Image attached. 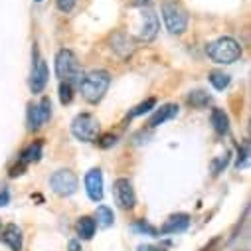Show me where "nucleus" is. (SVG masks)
Returning <instances> with one entry per match:
<instances>
[{"instance_id":"nucleus-23","label":"nucleus","mask_w":251,"mask_h":251,"mask_svg":"<svg viewBox=\"0 0 251 251\" xmlns=\"http://www.w3.org/2000/svg\"><path fill=\"white\" fill-rule=\"evenodd\" d=\"M154 105H156V101H154V99L151 97V99H147L145 103H141V105H137V107H135V109H133V111L129 113V117L133 119V117H139V115H145V113H149V111H151V109H152Z\"/></svg>"},{"instance_id":"nucleus-30","label":"nucleus","mask_w":251,"mask_h":251,"mask_svg":"<svg viewBox=\"0 0 251 251\" xmlns=\"http://www.w3.org/2000/svg\"><path fill=\"white\" fill-rule=\"evenodd\" d=\"M8 200H10L8 190H2V192H0V206H8Z\"/></svg>"},{"instance_id":"nucleus-9","label":"nucleus","mask_w":251,"mask_h":251,"mask_svg":"<svg viewBox=\"0 0 251 251\" xmlns=\"http://www.w3.org/2000/svg\"><path fill=\"white\" fill-rule=\"evenodd\" d=\"M34 70H32V77H30V89L32 93H42L46 83H48V66H46V61L38 57V50H34Z\"/></svg>"},{"instance_id":"nucleus-17","label":"nucleus","mask_w":251,"mask_h":251,"mask_svg":"<svg viewBox=\"0 0 251 251\" xmlns=\"http://www.w3.org/2000/svg\"><path fill=\"white\" fill-rule=\"evenodd\" d=\"M95 229H97L95 220H91L87 216L79 218V222H77V233H79L81 239H91L95 235Z\"/></svg>"},{"instance_id":"nucleus-19","label":"nucleus","mask_w":251,"mask_h":251,"mask_svg":"<svg viewBox=\"0 0 251 251\" xmlns=\"http://www.w3.org/2000/svg\"><path fill=\"white\" fill-rule=\"evenodd\" d=\"M95 218H97V226H101V227H109V226H113V220H115V216H113V210L111 208H107V206H99L97 208V212H95Z\"/></svg>"},{"instance_id":"nucleus-8","label":"nucleus","mask_w":251,"mask_h":251,"mask_svg":"<svg viewBox=\"0 0 251 251\" xmlns=\"http://www.w3.org/2000/svg\"><path fill=\"white\" fill-rule=\"evenodd\" d=\"M113 194H115L117 204H119L123 210H131V208H135V204H137V196H135V190H133L131 180H127V178H119V180H115V184H113Z\"/></svg>"},{"instance_id":"nucleus-14","label":"nucleus","mask_w":251,"mask_h":251,"mask_svg":"<svg viewBox=\"0 0 251 251\" xmlns=\"http://www.w3.org/2000/svg\"><path fill=\"white\" fill-rule=\"evenodd\" d=\"M188 224H190L188 214H174L164 222V226L160 227V233H180L188 227Z\"/></svg>"},{"instance_id":"nucleus-11","label":"nucleus","mask_w":251,"mask_h":251,"mask_svg":"<svg viewBox=\"0 0 251 251\" xmlns=\"http://www.w3.org/2000/svg\"><path fill=\"white\" fill-rule=\"evenodd\" d=\"M143 26H141V34H139V38L143 40V42H151V40H154L156 38V34H158V28H160V24H158V16L151 10V8H143Z\"/></svg>"},{"instance_id":"nucleus-24","label":"nucleus","mask_w":251,"mask_h":251,"mask_svg":"<svg viewBox=\"0 0 251 251\" xmlns=\"http://www.w3.org/2000/svg\"><path fill=\"white\" fill-rule=\"evenodd\" d=\"M227 162H229V152H226L224 156H220L218 160H214V164H212L214 174H220V172H222V168H226V166H227Z\"/></svg>"},{"instance_id":"nucleus-28","label":"nucleus","mask_w":251,"mask_h":251,"mask_svg":"<svg viewBox=\"0 0 251 251\" xmlns=\"http://www.w3.org/2000/svg\"><path fill=\"white\" fill-rule=\"evenodd\" d=\"M115 141H117V137H115V135H105V137L99 141V145H101L103 149H109L111 145H115Z\"/></svg>"},{"instance_id":"nucleus-4","label":"nucleus","mask_w":251,"mask_h":251,"mask_svg":"<svg viewBox=\"0 0 251 251\" xmlns=\"http://www.w3.org/2000/svg\"><path fill=\"white\" fill-rule=\"evenodd\" d=\"M72 133L75 139L83 141V143H91L97 139L99 135V121L97 117H93L91 113H81L74 119L72 123Z\"/></svg>"},{"instance_id":"nucleus-26","label":"nucleus","mask_w":251,"mask_h":251,"mask_svg":"<svg viewBox=\"0 0 251 251\" xmlns=\"http://www.w3.org/2000/svg\"><path fill=\"white\" fill-rule=\"evenodd\" d=\"M247 158H249V147H247V145H243V147H241V151H239L237 168H239V166H245V164H247Z\"/></svg>"},{"instance_id":"nucleus-33","label":"nucleus","mask_w":251,"mask_h":251,"mask_svg":"<svg viewBox=\"0 0 251 251\" xmlns=\"http://www.w3.org/2000/svg\"><path fill=\"white\" fill-rule=\"evenodd\" d=\"M36 2H42V0H36Z\"/></svg>"},{"instance_id":"nucleus-5","label":"nucleus","mask_w":251,"mask_h":251,"mask_svg":"<svg viewBox=\"0 0 251 251\" xmlns=\"http://www.w3.org/2000/svg\"><path fill=\"white\" fill-rule=\"evenodd\" d=\"M162 20L166 24V30L170 34H176V36L184 34L186 28H188V16H186V12L178 4H174V2L162 4Z\"/></svg>"},{"instance_id":"nucleus-32","label":"nucleus","mask_w":251,"mask_h":251,"mask_svg":"<svg viewBox=\"0 0 251 251\" xmlns=\"http://www.w3.org/2000/svg\"><path fill=\"white\" fill-rule=\"evenodd\" d=\"M70 251H81L79 243H77V241H72V243H70Z\"/></svg>"},{"instance_id":"nucleus-27","label":"nucleus","mask_w":251,"mask_h":251,"mask_svg":"<svg viewBox=\"0 0 251 251\" xmlns=\"http://www.w3.org/2000/svg\"><path fill=\"white\" fill-rule=\"evenodd\" d=\"M135 229H137V231H143V233L147 231L149 235H156V227H152L151 224H145V222L137 224V226H135Z\"/></svg>"},{"instance_id":"nucleus-12","label":"nucleus","mask_w":251,"mask_h":251,"mask_svg":"<svg viewBox=\"0 0 251 251\" xmlns=\"http://www.w3.org/2000/svg\"><path fill=\"white\" fill-rule=\"evenodd\" d=\"M0 241L6 243L10 247V251H22V231L18 226L10 224L2 229V235H0Z\"/></svg>"},{"instance_id":"nucleus-7","label":"nucleus","mask_w":251,"mask_h":251,"mask_svg":"<svg viewBox=\"0 0 251 251\" xmlns=\"http://www.w3.org/2000/svg\"><path fill=\"white\" fill-rule=\"evenodd\" d=\"M50 117H51V101L50 97H42L40 103L30 105L28 109V127L32 131H38L50 121Z\"/></svg>"},{"instance_id":"nucleus-31","label":"nucleus","mask_w":251,"mask_h":251,"mask_svg":"<svg viewBox=\"0 0 251 251\" xmlns=\"http://www.w3.org/2000/svg\"><path fill=\"white\" fill-rule=\"evenodd\" d=\"M151 2H152V0H133V4H135V6H143V8L149 6Z\"/></svg>"},{"instance_id":"nucleus-21","label":"nucleus","mask_w":251,"mask_h":251,"mask_svg":"<svg viewBox=\"0 0 251 251\" xmlns=\"http://www.w3.org/2000/svg\"><path fill=\"white\" fill-rule=\"evenodd\" d=\"M188 103H190L192 107L202 109V107H206L210 103V95L204 93V91H192L190 95H188Z\"/></svg>"},{"instance_id":"nucleus-16","label":"nucleus","mask_w":251,"mask_h":251,"mask_svg":"<svg viewBox=\"0 0 251 251\" xmlns=\"http://www.w3.org/2000/svg\"><path fill=\"white\" fill-rule=\"evenodd\" d=\"M212 125L218 135H226L229 131V119L222 109H212Z\"/></svg>"},{"instance_id":"nucleus-22","label":"nucleus","mask_w":251,"mask_h":251,"mask_svg":"<svg viewBox=\"0 0 251 251\" xmlns=\"http://www.w3.org/2000/svg\"><path fill=\"white\" fill-rule=\"evenodd\" d=\"M72 99H74V87H72V83L61 81V85H59V101L64 103V105H68V103H72Z\"/></svg>"},{"instance_id":"nucleus-10","label":"nucleus","mask_w":251,"mask_h":251,"mask_svg":"<svg viewBox=\"0 0 251 251\" xmlns=\"http://www.w3.org/2000/svg\"><path fill=\"white\" fill-rule=\"evenodd\" d=\"M85 190H87V196L93 202L103 200V174H101L99 168H91L85 174Z\"/></svg>"},{"instance_id":"nucleus-18","label":"nucleus","mask_w":251,"mask_h":251,"mask_svg":"<svg viewBox=\"0 0 251 251\" xmlns=\"http://www.w3.org/2000/svg\"><path fill=\"white\" fill-rule=\"evenodd\" d=\"M40 156H42V143H34V145H30V147L20 154V162L26 166V164H30V162H38Z\"/></svg>"},{"instance_id":"nucleus-13","label":"nucleus","mask_w":251,"mask_h":251,"mask_svg":"<svg viewBox=\"0 0 251 251\" xmlns=\"http://www.w3.org/2000/svg\"><path fill=\"white\" fill-rule=\"evenodd\" d=\"M111 48L121 55V57H129L131 53H133V50H135V46H133V38L131 36H127V34H123V32H117L113 38H111Z\"/></svg>"},{"instance_id":"nucleus-2","label":"nucleus","mask_w":251,"mask_h":251,"mask_svg":"<svg viewBox=\"0 0 251 251\" xmlns=\"http://www.w3.org/2000/svg\"><path fill=\"white\" fill-rule=\"evenodd\" d=\"M206 51L216 64H222V66L233 64V61H237L241 57V46L233 38H220V40L212 42L206 48Z\"/></svg>"},{"instance_id":"nucleus-20","label":"nucleus","mask_w":251,"mask_h":251,"mask_svg":"<svg viewBox=\"0 0 251 251\" xmlns=\"http://www.w3.org/2000/svg\"><path fill=\"white\" fill-rule=\"evenodd\" d=\"M229 75L227 74H224V72H212L210 74V83L214 85V89H218V91H224L227 85H229Z\"/></svg>"},{"instance_id":"nucleus-1","label":"nucleus","mask_w":251,"mask_h":251,"mask_svg":"<svg viewBox=\"0 0 251 251\" xmlns=\"http://www.w3.org/2000/svg\"><path fill=\"white\" fill-rule=\"evenodd\" d=\"M109 85H111V75L103 70L91 72V74H87L79 79V91H81L83 99L87 103H93V105L99 103L105 97Z\"/></svg>"},{"instance_id":"nucleus-3","label":"nucleus","mask_w":251,"mask_h":251,"mask_svg":"<svg viewBox=\"0 0 251 251\" xmlns=\"http://www.w3.org/2000/svg\"><path fill=\"white\" fill-rule=\"evenodd\" d=\"M55 74L61 81H75L79 79L81 72H79V61L75 57V53L72 50H59L55 55Z\"/></svg>"},{"instance_id":"nucleus-25","label":"nucleus","mask_w":251,"mask_h":251,"mask_svg":"<svg viewBox=\"0 0 251 251\" xmlns=\"http://www.w3.org/2000/svg\"><path fill=\"white\" fill-rule=\"evenodd\" d=\"M55 4L61 12H72L75 6V0H55Z\"/></svg>"},{"instance_id":"nucleus-6","label":"nucleus","mask_w":251,"mask_h":251,"mask_svg":"<svg viewBox=\"0 0 251 251\" xmlns=\"http://www.w3.org/2000/svg\"><path fill=\"white\" fill-rule=\"evenodd\" d=\"M50 186L57 196H72L77 192V176L72 170H57L51 174Z\"/></svg>"},{"instance_id":"nucleus-15","label":"nucleus","mask_w":251,"mask_h":251,"mask_svg":"<svg viewBox=\"0 0 251 251\" xmlns=\"http://www.w3.org/2000/svg\"><path fill=\"white\" fill-rule=\"evenodd\" d=\"M178 115V105H164V107H160L152 117H151V121H149V125L151 127H158V125H162V123H166V121H170V119H174Z\"/></svg>"},{"instance_id":"nucleus-29","label":"nucleus","mask_w":251,"mask_h":251,"mask_svg":"<svg viewBox=\"0 0 251 251\" xmlns=\"http://www.w3.org/2000/svg\"><path fill=\"white\" fill-rule=\"evenodd\" d=\"M139 251H166L164 247H158V245H141Z\"/></svg>"}]
</instances>
